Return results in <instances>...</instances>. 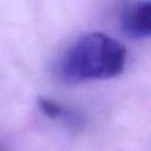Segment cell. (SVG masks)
<instances>
[{
    "label": "cell",
    "mask_w": 151,
    "mask_h": 151,
    "mask_svg": "<svg viewBox=\"0 0 151 151\" xmlns=\"http://www.w3.org/2000/svg\"><path fill=\"white\" fill-rule=\"evenodd\" d=\"M127 61L125 45L104 32H89L76 39L61 55L58 76L66 82L109 80L123 72Z\"/></svg>",
    "instance_id": "cell-1"
},
{
    "label": "cell",
    "mask_w": 151,
    "mask_h": 151,
    "mask_svg": "<svg viewBox=\"0 0 151 151\" xmlns=\"http://www.w3.org/2000/svg\"><path fill=\"white\" fill-rule=\"evenodd\" d=\"M122 28L129 36L147 39L151 33V3L150 0H134L129 3L121 17Z\"/></svg>",
    "instance_id": "cell-2"
},
{
    "label": "cell",
    "mask_w": 151,
    "mask_h": 151,
    "mask_svg": "<svg viewBox=\"0 0 151 151\" xmlns=\"http://www.w3.org/2000/svg\"><path fill=\"white\" fill-rule=\"evenodd\" d=\"M37 104L40 110L53 121H63L64 123H68L69 126H74V127H78L82 123L81 115L78 113L65 107L55 99H50L48 97H39Z\"/></svg>",
    "instance_id": "cell-3"
},
{
    "label": "cell",
    "mask_w": 151,
    "mask_h": 151,
    "mask_svg": "<svg viewBox=\"0 0 151 151\" xmlns=\"http://www.w3.org/2000/svg\"><path fill=\"white\" fill-rule=\"evenodd\" d=\"M0 151H7V150H5L4 146H1V145H0Z\"/></svg>",
    "instance_id": "cell-4"
}]
</instances>
